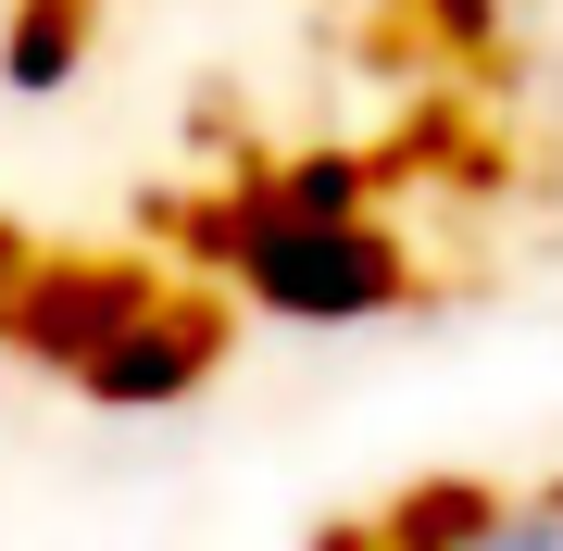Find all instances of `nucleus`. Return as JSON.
<instances>
[{"label": "nucleus", "mask_w": 563, "mask_h": 551, "mask_svg": "<svg viewBox=\"0 0 563 551\" xmlns=\"http://www.w3.org/2000/svg\"><path fill=\"white\" fill-rule=\"evenodd\" d=\"M476 551H563V514H526V527H501V539H476Z\"/></svg>", "instance_id": "nucleus-1"}]
</instances>
